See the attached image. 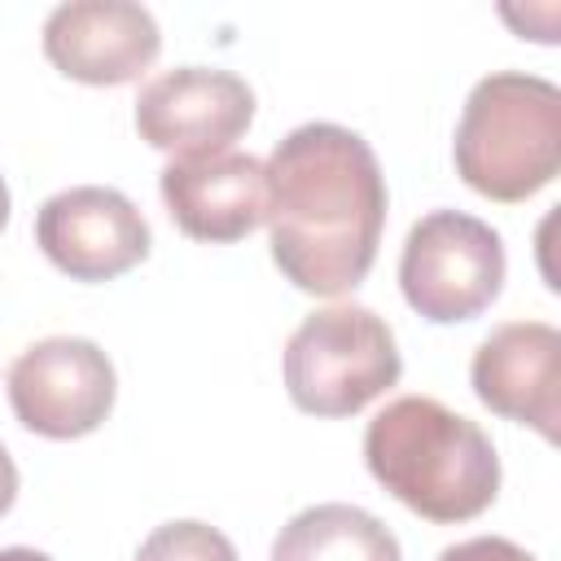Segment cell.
Returning a JSON list of instances; mask_svg holds the SVG:
<instances>
[{"label": "cell", "instance_id": "cell-1", "mask_svg": "<svg viewBox=\"0 0 561 561\" xmlns=\"http://www.w3.org/2000/svg\"><path fill=\"white\" fill-rule=\"evenodd\" d=\"M263 171L272 259L285 280L316 298L355 289L377 259L390 202L373 145L342 123H302Z\"/></svg>", "mask_w": 561, "mask_h": 561}, {"label": "cell", "instance_id": "cell-2", "mask_svg": "<svg viewBox=\"0 0 561 561\" xmlns=\"http://www.w3.org/2000/svg\"><path fill=\"white\" fill-rule=\"evenodd\" d=\"M368 473L425 522H469L500 491V456L486 430L430 394L386 403L364 430Z\"/></svg>", "mask_w": 561, "mask_h": 561}, {"label": "cell", "instance_id": "cell-3", "mask_svg": "<svg viewBox=\"0 0 561 561\" xmlns=\"http://www.w3.org/2000/svg\"><path fill=\"white\" fill-rule=\"evenodd\" d=\"M456 175L491 202H526L561 167V88L526 70H491L473 83L456 140Z\"/></svg>", "mask_w": 561, "mask_h": 561}, {"label": "cell", "instance_id": "cell-4", "mask_svg": "<svg viewBox=\"0 0 561 561\" xmlns=\"http://www.w3.org/2000/svg\"><path fill=\"white\" fill-rule=\"evenodd\" d=\"M403 373L394 329L359 302L311 311L285 342V390L311 416H355Z\"/></svg>", "mask_w": 561, "mask_h": 561}, {"label": "cell", "instance_id": "cell-5", "mask_svg": "<svg viewBox=\"0 0 561 561\" xmlns=\"http://www.w3.org/2000/svg\"><path fill=\"white\" fill-rule=\"evenodd\" d=\"M500 232L465 210H430L408 228L399 254V289L408 307L434 324L482 316L504 289Z\"/></svg>", "mask_w": 561, "mask_h": 561}, {"label": "cell", "instance_id": "cell-6", "mask_svg": "<svg viewBox=\"0 0 561 561\" xmlns=\"http://www.w3.org/2000/svg\"><path fill=\"white\" fill-rule=\"evenodd\" d=\"M114 364L92 337H44L9 368L13 416L39 438H83L114 408Z\"/></svg>", "mask_w": 561, "mask_h": 561}, {"label": "cell", "instance_id": "cell-7", "mask_svg": "<svg viewBox=\"0 0 561 561\" xmlns=\"http://www.w3.org/2000/svg\"><path fill=\"white\" fill-rule=\"evenodd\" d=\"M254 123V92L219 66H180L149 79L136 96V131L171 158L224 153Z\"/></svg>", "mask_w": 561, "mask_h": 561}, {"label": "cell", "instance_id": "cell-8", "mask_svg": "<svg viewBox=\"0 0 561 561\" xmlns=\"http://www.w3.org/2000/svg\"><path fill=\"white\" fill-rule=\"evenodd\" d=\"M35 245L70 280H114L149 254V224L127 193L75 184L35 210Z\"/></svg>", "mask_w": 561, "mask_h": 561}, {"label": "cell", "instance_id": "cell-9", "mask_svg": "<svg viewBox=\"0 0 561 561\" xmlns=\"http://www.w3.org/2000/svg\"><path fill=\"white\" fill-rule=\"evenodd\" d=\"M162 48V31L131 0H70L44 22V57L79 83L118 88L140 79Z\"/></svg>", "mask_w": 561, "mask_h": 561}, {"label": "cell", "instance_id": "cell-10", "mask_svg": "<svg viewBox=\"0 0 561 561\" xmlns=\"http://www.w3.org/2000/svg\"><path fill=\"white\" fill-rule=\"evenodd\" d=\"M158 188L175 228L193 241L228 245L267 219V171L241 149L171 158L158 175Z\"/></svg>", "mask_w": 561, "mask_h": 561}, {"label": "cell", "instance_id": "cell-11", "mask_svg": "<svg viewBox=\"0 0 561 561\" xmlns=\"http://www.w3.org/2000/svg\"><path fill=\"white\" fill-rule=\"evenodd\" d=\"M473 394L508 421L539 430L557 443L561 416V333L543 320H508L482 337L469 364Z\"/></svg>", "mask_w": 561, "mask_h": 561}, {"label": "cell", "instance_id": "cell-12", "mask_svg": "<svg viewBox=\"0 0 561 561\" xmlns=\"http://www.w3.org/2000/svg\"><path fill=\"white\" fill-rule=\"evenodd\" d=\"M272 561H403V552L394 530L368 508L311 504L280 526Z\"/></svg>", "mask_w": 561, "mask_h": 561}, {"label": "cell", "instance_id": "cell-13", "mask_svg": "<svg viewBox=\"0 0 561 561\" xmlns=\"http://www.w3.org/2000/svg\"><path fill=\"white\" fill-rule=\"evenodd\" d=\"M136 561H237V548H232V539L224 530L184 517V522L158 526L140 543Z\"/></svg>", "mask_w": 561, "mask_h": 561}, {"label": "cell", "instance_id": "cell-14", "mask_svg": "<svg viewBox=\"0 0 561 561\" xmlns=\"http://www.w3.org/2000/svg\"><path fill=\"white\" fill-rule=\"evenodd\" d=\"M438 561H535L522 543L504 539V535H473L465 543H451L438 552Z\"/></svg>", "mask_w": 561, "mask_h": 561}, {"label": "cell", "instance_id": "cell-15", "mask_svg": "<svg viewBox=\"0 0 561 561\" xmlns=\"http://www.w3.org/2000/svg\"><path fill=\"white\" fill-rule=\"evenodd\" d=\"M13 500H18V465L0 443V517L13 508Z\"/></svg>", "mask_w": 561, "mask_h": 561}, {"label": "cell", "instance_id": "cell-16", "mask_svg": "<svg viewBox=\"0 0 561 561\" xmlns=\"http://www.w3.org/2000/svg\"><path fill=\"white\" fill-rule=\"evenodd\" d=\"M0 561H53V557L35 548H0Z\"/></svg>", "mask_w": 561, "mask_h": 561}, {"label": "cell", "instance_id": "cell-17", "mask_svg": "<svg viewBox=\"0 0 561 561\" xmlns=\"http://www.w3.org/2000/svg\"><path fill=\"white\" fill-rule=\"evenodd\" d=\"M4 224H9V188L0 180V232H4Z\"/></svg>", "mask_w": 561, "mask_h": 561}]
</instances>
